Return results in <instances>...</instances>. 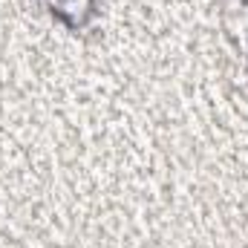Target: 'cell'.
<instances>
[{
  "label": "cell",
  "instance_id": "6da1fadb",
  "mask_svg": "<svg viewBox=\"0 0 248 248\" xmlns=\"http://www.w3.org/2000/svg\"><path fill=\"white\" fill-rule=\"evenodd\" d=\"M49 17L63 23L69 32H81L98 15V0H35Z\"/></svg>",
  "mask_w": 248,
  "mask_h": 248
},
{
  "label": "cell",
  "instance_id": "7a4b0ae2",
  "mask_svg": "<svg viewBox=\"0 0 248 248\" xmlns=\"http://www.w3.org/2000/svg\"><path fill=\"white\" fill-rule=\"evenodd\" d=\"M228 35L248 58V0H234L228 6Z\"/></svg>",
  "mask_w": 248,
  "mask_h": 248
}]
</instances>
